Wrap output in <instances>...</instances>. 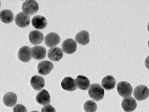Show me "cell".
I'll use <instances>...</instances> for the list:
<instances>
[{"label": "cell", "instance_id": "27", "mask_svg": "<svg viewBox=\"0 0 149 112\" xmlns=\"http://www.w3.org/2000/svg\"><path fill=\"white\" fill-rule=\"evenodd\" d=\"M147 30H148V32H149V22L148 24Z\"/></svg>", "mask_w": 149, "mask_h": 112}, {"label": "cell", "instance_id": "4", "mask_svg": "<svg viewBox=\"0 0 149 112\" xmlns=\"http://www.w3.org/2000/svg\"><path fill=\"white\" fill-rule=\"evenodd\" d=\"M134 95L138 101L145 100L149 97V89L145 85H139L135 88Z\"/></svg>", "mask_w": 149, "mask_h": 112}, {"label": "cell", "instance_id": "26", "mask_svg": "<svg viewBox=\"0 0 149 112\" xmlns=\"http://www.w3.org/2000/svg\"><path fill=\"white\" fill-rule=\"evenodd\" d=\"M145 64L146 68L149 70V56L146 58L145 61Z\"/></svg>", "mask_w": 149, "mask_h": 112}, {"label": "cell", "instance_id": "17", "mask_svg": "<svg viewBox=\"0 0 149 112\" xmlns=\"http://www.w3.org/2000/svg\"><path fill=\"white\" fill-rule=\"evenodd\" d=\"M17 96L13 92H8L4 95L3 98L4 104L8 107H11L16 104L17 102Z\"/></svg>", "mask_w": 149, "mask_h": 112}, {"label": "cell", "instance_id": "24", "mask_svg": "<svg viewBox=\"0 0 149 112\" xmlns=\"http://www.w3.org/2000/svg\"><path fill=\"white\" fill-rule=\"evenodd\" d=\"M13 112H27V110L23 105L17 104L13 109Z\"/></svg>", "mask_w": 149, "mask_h": 112}, {"label": "cell", "instance_id": "20", "mask_svg": "<svg viewBox=\"0 0 149 112\" xmlns=\"http://www.w3.org/2000/svg\"><path fill=\"white\" fill-rule=\"evenodd\" d=\"M75 81L77 86L81 90H87L90 86V80L84 76H78L76 78Z\"/></svg>", "mask_w": 149, "mask_h": 112}, {"label": "cell", "instance_id": "8", "mask_svg": "<svg viewBox=\"0 0 149 112\" xmlns=\"http://www.w3.org/2000/svg\"><path fill=\"white\" fill-rule=\"evenodd\" d=\"M61 38L57 33H49L45 37V42L47 46L49 48L54 47L59 43Z\"/></svg>", "mask_w": 149, "mask_h": 112}, {"label": "cell", "instance_id": "3", "mask_svg": "<svg viewBox=\"0 0 149 112\" xmlns=\"http://www.w3.org/2000/svg\"><path fill=\"white\" fill-rule=\"evenodd\" d=\"M22 9L24 13L31 15L36 14L39 9L38 4L35 1H26L22 5Z\"/></svg>", "mask_w": 149, "mask_h": 112}, {"label": "cell", "instance_id": "28", "mask_svg": "<svg viewBox=\"0 0 149 112\" xmlns=\"http://www.w3.org/2000/svg\"><path fill=\"white\" fill-rule=\"evenodd\" d=\"M31 112H39L38 111H32Z\"/></svg>", "mask_w": 149, "mask_h": 112}, {"label": "cell", "instance_id": "18", "mask_svg": "<svg viewBox=\"0 0 149 112\" xmlns=\"http://www.w3.org/2000/svg\"><path fill=\"white\" fill-rule=\"evenodd\" d=\"M45 83V80L43 77L39 76H33L30 80L31 85L36 90H40L43 88Z\"/></svg>", "mask_w": 149, "mask_h": 112}, {"label": "cell", "instance_id": "6", "mask_svg": "<svg viewBox=\"0 0 149 112\" xmlns=\"http://www.w3.org/2000/svg\"><path fill=\"white\" fill-rule=\"evenodd\" d=\"M32 48L29 47L24 46L20 48L18 52L19 59L23 62H27L31 59Z\"/></svg>", "mask_w": 149, "mask_h": 112}, {"label": "cell", "instance_id": "13", "mask_svg": "<svg viewBox=\"0 0 149 112\" xmlns=\"http://www.w3.org/2000/svg\"><path fill=\"white\" fill-rule=\"evenodd\" d=\"M46 50L45 48L40 46H36L32 48V56L34 59L40 60L46 57Z\"/></svg>", "mask_w": 149, "mask_h": 112}, {"label": "cell", "instance_id": "12", "mask_svg": "<svg viewBox=\"0 0 149 112\" xmlns=\"http://www.w3.org/2000/svg\"><path fill=\"white\" fill-rule=\"evenodd\" d=\"M61 86L63 90L72 92L77 88L74 80L70 77H66L61 83Z\"/></svg>", "mask_w": 149, "mask_h": 112}, {"label": "cell", "instance_id": "1", "mask_svg": "<svg viewBox=\"0 0 149 112\" xmlns=\"http://www.w3.org/2000/svg\"><path fill=\"white\" fill-rule=\"evenodd\" d=\"M104 90L99 84L94 83L91 85L88 90V94L93 100L101 101L104 97Z\"/></svg>", "mask_w": 149, "mask_h": 112}, {"label": "cell", "instance_id": "5", "mask_svg": "<svg viewBox=\"0 0 149 112\" xmlns=\"http://www.w3.org/2000/svg\"><path fill=\"white\" fill-rule=\"evenodd\" d=\"M122 108L126 112H132L135 110L137 104L135 99L129 96L123 99L121 104Z\"/></svg>", "mask_w": 149, "mask_h": 112}, {"label": "cell", "instance_id": "25", "mask_svg": "<svg viewBox=\"0 0 149 112\" xmlns=\"http://www.w3.org/2000/svg\"><path fill=\"white\" fill-rule=\"evenodd\" d=\"M41 112H56V111L55 109L52 105H47L43 106Z\"/></svg>", "mask_w": 149, "mask_h": 112}, {"label": "cell", "instance_id": "23", "mask_svg": "<svg viewBox=\"0 0 149 112\" xmlns=\"http://www.w3.org/2000/svg\"><path fill=\"white\" fill-rule=\"evenodd\" d=\"M97 108L96 103L91 100L86 101L84 106V110L86 112H95Z\"/></svg>", "mask_w": 149, "mask_h": 112}, {"label": "cell", "instance_id": "9", "mask_svg": "<svg viewBox=\"0 0 149 112\" xmlns=\"http://www.w3.org/2000/svg\"><path fill=\"white\" fill-rule=\"evenodd\" d=\"M30 17L23 12H20L18 13L15 17L16 24L20 28L27 27L30 24Z\"/></svg>", "mask_w": 149, "mask_h": 112}, {"label": "cell", "instance_id": "22", "mask_svg": "<svg viewBox=\"0 0 149 112\" xmlns=\"http://www.w3.org/2000/svg\"><path fill=\"white\" fill-rule=\"evenodd\" d=\"M1 20L3 23L9 24L14 19V14L11 10L6 9L2 10L0 14Z\"/></svg>", "mask_w": 149, "mask_h": 112}, {"label": "cell", "instance_id": "15", "mask_svg": "<svg viewBox=\"0 0 149 112\" xmlns=\"http://www.w3.org/2000/svg\"><path fill=\"white\" fill-rule=\"evenodd\" d=\"M47 24V21L46 18L40 15L35 16L32 20V24L33 27L39 30L45 29Z\"/></svg>", "mask_w": 149, "mask_h": 112}, {"label": "cell", "instance_id": "19", "mask_svg": "<svg viewBox=\"0 0 149 112\" xmlns=\"http://www.w3.org/2000/svg\"><path fill=\"white\" fill-rule=\"evenodd\" d=\"M75 38L78 44L84 46L90 42V34L87 31L82 30L77 33Z\"/></svg>", "mask_w": 149, "mask_h": 112}, {"label": "cell", "instance_id": "16", "mask_svg": "<svg viewBox=\"0 0 149 112\" xmlns=\"http://www.w3.org/2000/svg\"><path fill=\"white\" fill-rule=\"evenodd\" d=\"M36 100L40 104L46 105L50 104V97L48 92L43 89L37 94L36 97Z\"/></svg>", "mask_w": 149, "mask_h": 112}, {"label": "cell", "instance_id": "11", "mask_svg": "<svg viewBox=\"0 0 149 112\" xmlns=\"http://www.w3.org/2000/svg\"><path fill=\"white\" fill-rule=\"evenodd\" d=\"M63 55V52L60 48L54 47L49 49L48 57L50 60L58 61L60 60Z\"/></svg>", "mask_w": 149, "mask_h": 112}, {"label": "cell", "instance_id": "21", "mask_svg": "<svg viewBox=\"0 0 149 112\" xmlns=\"http://www.w3.org/2000/svg\"><path fill=\"white\" fill-rule=\"evenodd\" d=\"M116 81L111 76H107L103 78L102 81V87L106 90H111L115 88Z\"/></svg>", "mask_w": 149, "mask_h": 112}, {"label": "cell", "instance_id": "10", "mask_svg": "<svg viewBox=\"0 0 149 112\" xmlns=\"http://www.w3.org/2000/svg\"><path fill=\"white\" fill-rule=\"evenodd\" d=\"M54 67V64L50 61H44L38 64L37 71L40 74L45 76L49 74Z\"/></svg>", "mask_w": 149, "mask_h": 112}, {"label": "cell", "instance_id": "14", "mask_svg": "<svg viewBox=\"0 0 149 112\" xmlns=\"http://www.w3.org/2000/svg\"><path fill=\"white\" fill-rule=\"evenodd\" d=\"M29 38L30 42L33 45H39L43 41L44 35L43 33L39 31L33 30L30 32Z\"/></svg>", "mask_w": 149, "mask_h": 112}, {"label": "cell", "instance_id": "2", "mask_svg": "<svg viewBox=\"0 0 149 112\" xmlns=\"http://www.w3.org/2000/svg\"><path fill=\"white\" fill-rule=\"evenodd\" d=\"M117 90L119 95L124 98L131 96L133 91L131 85L125 81L119 82L117 85Z\"/></svg>", "mask_w": 149, "mask_h": 112}, {"label": "cell", "instance_id": "29", "mask_svg": "<svg viewBox=\"0 0 149 112\" xmlns=\"http://www.w3.org/2000/svg\"><path fill=\"white\" fill-rule=\"evenodd\" d=\"M148 47H149V41L148 42Z\"/></svg>", "mask_w": 149, "mask_h": 112}, {"label": "cell", "instance_id": "7", "mask_svg": "<svg viewBox=\"0 0 149 112\" xmlns=\"http://www.w3.org/2000/svg\"><path fill=\"white\" fill-rule=\"evenodd\" d=\"M77 43L72 38H68L65 40L62 44V49L66 54H74L76 51Z\"/></svg>", "mask_w": 149, "mask_h": 112}]
</instances>
